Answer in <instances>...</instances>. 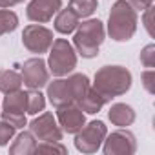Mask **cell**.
<instances>
[{"mask_svg": "<svg viewBox=\"0 0 155 155\" xmlns=\"http://www.w3.org/2000/svg\"><path fill=\"white\" fill-rule=\"evenodd\" d=\"M131 73L122 66H102L93 79V88L104 95L108 101L113 97H120L131 88Z\"/></svg>", "mask_w": 155, "mask_h": 155, "instance_id": "6da1fadb", "label": "cell"}, {"mask_svg": "<svg viewBox=\"0 0 155 155\" xmlns=\"http://www.w3.org/2000/svg\"><path fill=\"white\" fill-rule=\"evenodd\" d=\"M137 31V11L128 0H117L108 18V35L115 42H128Z\"/></svg>", "mask_w": 155, "mask_h": 155, "instance_id": "7a4b0ae2", "label": "cell"}, {"mask_svg": "<svg viewBox=\"0 0 155 155\" xmlns=\"http://www.w3.org/2000/svg\"><path fill=\"white\" fill-rule=\"evenodd\" d=\"M104 37H106L104 24L99 18H90L77 26L73 46L77 53H81L84 58H95L99 55L101 44L104 42Z\"/></svg>", "mask_w": 155, "mask_h": 155, "instance_id": "3957f363", "label": "cell"}, {"mask_svg": "<svg viewBox=\"0 0 155 155\" xmlns=\"http://www.w3.org/2000/svg\"><path fill=\"white\" fill-rule=\"evenodd\" d=\"M77 68V51L66 38H55L49 48L48 69L55 77H66Z\"/></svg>", "mask_w": 155, "mask_h": 155, "instance_id": "277c9868", "label": "cell"}, {"mask_svg": "<svg viewBox=\"0 0 155 155\" xmlns=\"http://www.w3.org/2000/svg\"><path fill=\"white\" fill-rule=\"evenodd\" d=\"M108 135V128L102 120H91L84 124L75 133V148L82 153H95L101 150L104 139Z\"/></svg>", "mask_w": 155, "mask_h": 155, "instance_id": "5b68a950", "label": "cell"}, {"mask_svg": "<svg viewBox=\"0 0 155 155\" xmlns=\"http://www.w3.org/2000/svg\"><path fill=\"white\" fill-rule=\"evenodd\" d=\"M22 44L28 51L42 55L49 51L53 44V31L40 26V24H29L22 31Z\"/></svg>", "mask_w": 155, "mask_h": 155, "instance_id": "8992f818", "label": "cell"}, {"mask_svg": "<svg viewBox=\"0 0 155 155\" xmlns=\"http://www.w3.org/2000/svg\"><path fill=\"white\" fill-rule=\"evenodd\" d=\"M22 82L29 88V90H40L49 82V69L48 64L38 57L28 58L22 66Z\"/></svg>", "mask_w": 155, "mask_h": 155, "instance_id": "52a82bcc", "label": "cell"}, {"mask_svg": "<svg viewBox=\"0 0 155 155\" xmlns=\"http://www.w3.org/2000/svg\"><path fill=\"white\" fill-rule=\"evenodd\" d=\"M29 131L35 135L37 140H42V142H46V140L60 142L62 135H64L62 128L57 124V119L49 111H44L37 119H33L31 124H29Z\"/></svg>", "mask_w": 155, "mask_h": 155, "instance_id": "ba28073f", "label": "cell"}, {"mask_svg": "<svg viewBox=\"0 0 155 155\" xmlns=\"http://www.w3.org/2000/svg\"><path fill=\"white\" fill-rule=\"evenodd\" d=\"M102 151L106 155H133L137 151L135 135L128 130H119L106 135L102 142Z\"/></svg>", "mask_w": 155, "mask_h": 155, "instance_id": "9c48e42d", "label": "cell"}, {"mask_svg": "<svg viewBox=\"0 0 155 155\" xmlns=\"http://www.w3.org/2000/svg\"><path fill=\"white\" fill-rule=\"evenodd\" d=\"M57 120H58V126L62 128L64 133L75 135L86 124V115L77 104L69 102V104L57 108Z\"/></svg>", "mask_w": 155, "mask_h": 155, "instance_id": "30bf717a", "label": "cell"}, {"mask_svg": "<svg viewBox=\"0 0 155 155\" xmlns=\"http://www.w3.org/2000/svg\"><path fill=\"white\" fill-rule=\"evenodd\" d=\"M58 9H62V0H31L26 17L35 24H46L58 13Z\"/></svg>", "mask_w": 155, "mask_h": 155, "instance_id": "8fae6325", "label": "cell"}, {"mask_svg": "<svg viewBox=\"0 0 155 155\" xmlns=\"http://www.w3.org/2000/svg\"><path fill=\"white\" fill-rule=\"evenodd\" d=\"M48 99L49 102L55 106V108H60L64 104H69L73 102V97H71V91H69V86H68V81L66 79H58L53 81V82H48Z\"/></svg>", "mask_w": 155, "mask_h": 155, "instance_id": "7c38bea8", "label": "cell"}, {"mask_svg": "<svg viewBox=\"0 0 155 155\" xmlns=\"http://www.w3.org/2000/svg\"><path fill=\"white\" fill-rule=\"evenodd\" d=\"M110 101L104 97V95H101L95 88H91L90 86V90L77 101V106H79L84 113H90V115H95V113H99L101 110H102V106L104 104H108Z\"/></svg>", "mask_w": 155, "mask_h": 155, "instance_id": "4fadbf2b", "label": "cell"}, {"mask_svg": "<svg viewBox=\"0 0 155 155\" xmlns=\"http://www.w3.org/2000/svg\"><path fill=\"white\" fill-rule=\"evenodd\" d=\"M108 119L111 120V124H115L119 128H126V126H131L135 122V110L124 102H117L110 108Z\"/></svg>", "mask_w": 155, "mask_h": 155, "instance_id": "5bb4252c", "label": "cell"}, {"mask_svg": "<svg viewBox=\"0 0 155 155\" xmlns=\"http://www.w3.org/2000/svg\"><path fill=\"white\" fill-rule=\"evenodd\" d=\"M2 113L26 115V91L17 90V91L6 93L4 102H2Z\"/></svg>", "mask_w": 155, "mask_h": 155, "instance_id": "9a60e30c", "label": "cell"}, {"mask_svg": "<svg viewBox=\"0 0 155 155\" xmlns=\"http://www.w3.org/2000/svg\"><path fill=\"white\" fill-rule=\"evenodd\" d=\"M35 148H37L35 135L31 131H22L17 135V139L9 146V153L11 155H29V153H35Z\"/></svg>", "mask_w": 155, "mask_h": 155, "instance_id": "2e32d148", "label": "cell"}, {"mask_svg": "<svg viewBox=\"0 0 155 155\" xmlns=\"http://www.w3.org/2000/svg\"><path fill=\"white\" fill-rule=\"evenodd\" d=\"M79 26V17H77L69 8L68 9H58L55 17V31L60 35H69Z\"/></svg>", "mask_w": 155, "mask_h": 155, "instance_id": "e0dca14e", "label": "cell"}, {"mask_svg": "<svg viewBox=\"0 0 155 155\" xmlns=\"http://www.w3.org/2000/svg\"><path fill=\"white\" fill-rule=\"evenodd\" d=\"M66 81H68V86H69L73 102H77V101H79L90 90V79H88L84 73H73V75L68 77Z\"/></svg>", "mask_w": 155, "mask_h": 155, "instance_id": "ac0fdd59", "label": "cell"}, {"mask_svg": "<svg viewBox=\"0 0 155 155\" xmlns=\"http://www.w3.org/2000/svg\"><path fill=\"white\" fill-rule=\"evenodd\" d=\"M22 75L13 69H0V91L11 93L22 88Z\"/></svg>", "mask_w": 155, "mask_h": 155, "instance_id": "d6986e66", "label": "cell"}, {"mask_svg": "<svg viewBox=\"0 0 155 155\" xmlns=\"http://www.w3.org/2000/svg\"><path fill=\"white\" fill-rule=\"evenodd\" d=\"M46 108V97L40 93V90H29L26 91V113L37 115L44 111Z\"/></svg>", "mask_w": 155, "mask_h": 155, "instance_id": "ffe728a7", "label": "cell"}, {"mask_svg": "<svg viewBox=\"0 0 155 155\" xmlns=\"http://www.w3.org/2000/svg\"><path fill=\"white\" fill-rule=\"evenodd\" d=\"M68 8L79 18H88L97 11V0H69Z\"/></svg>", "mask_w": 155, "mask_h": 155, "instance_id": "44dd1931", "label": "cell"}, {"mask_svg": "<svg viewBox=\"0 0 155 155\" xmlns=\"http://www.w3.org/2000/svg\"><path fill=\"white\" fill-rule=\"evenodd\" d=\"M18 28V17L11 9H0V37L13 33Z\"/></svg>", "mask_w": 155, "mask_h": 155, "instance_id": "7402d4cb", "label": "cell"}, {"mask_svg": "<svg viewBox=\"0 0 155 155\" xmlns=\"http://www.w3.org/2000/svg\"><path fill=\"white\" fill-rule=\"evenodd\" d=\"M35 151H48V153H68V148L62 142H55V140H46L42 144H37Z\"/></svg>", "mask_w": 155, "mask_h": 155, "instance_id": "603a6c76", "label": "cell"}, {"mask_svg": "<svg viewBox=\"0 0 155 155\" xmlns=\"http://www.w3.org/2000/svg\"><path fill=\"white\" fill-rule=\"evenodd\" d=\"M15 131L17 128H13L9 122H6L4 119L0 120V146H8L9 140L15 137Z\"/></svg>", "mask_w": 155, "mask_h": 155, "instance_id": "cb8c5ba5", "label": "cell"}, {"mask_svg": "<svg viewBox=\"0 0 155 155\" xmlns=\"http://www.w3.org/2000/svg\"><path fill=\"white\" fill-rule=\"evenodd\" d=\"M140 62H142L146 68H150V69L155 66V46H153V44L146 46V48L140 51Z\"/></svg>", "mask_w": 155, "mask_h": 155, "instance_id": "d4e9b609", "label": "cell"}, {"mask_svg": "<svg viewBox=\"0 0 155 155\" xmlns=\"http://www.w3.org/2000/svg\"><path fill=\"white\" fill-rule=\"evenodd\" d=\"M2 119H4L6 122H9L13 128H17V130H20V128H24V126L28 124L26 115H9V113H2Z\"/></svg>", "mask_w": 155, "mask_h": 155, "instance_id": "484cf974", "label": "cell"}, {"mask_svg": "<svg viewBox=\"0 0 155 155\" xmlns=\"http://www.w3.org/2000/svg\"><path fill=\"white\" fill-rule=\"evenodd\" d=\"M153 79H155V71H153V69H148V71L142 73V84H144V88H146L148 93H155Z\"/></svg>", "mask_w": 155, "mask_h": 155, "instance_id": "4316f807", "label": "cell"}, {"mask_svg": "<svg viewBox=\"0 0 155 155\" xmlns=\"http://www.w3.org/2000/svg\"><path fill=\"white\" fill-rule=\"evenodd\" d=\"M128 2H130V6H131L135 11H144V9H148V8H151L153 0H128Z\"/></svg>", "mask_w": 155, "mask_h": 155, "instance_id": "83f0119b", "label": "cell"}, {"mask_svg": "<svg viewBox=\"0 0 155 155\" xmlns=\"http://www.w3.org/2000/svg\"><path fill=\"white\" fill-rule=\"evenodd\" d=\"M144 11H146V17H144V26H146L148 33H150V35H153V29H151V8H148V9H144Z\"/></svg>", "mask_w": 155, "mask_h": 155, "instance_id": "f1b7e54d", "label": "cell"}, {"mask_svg": "<svg viewBox=\"0 0 155 155\" xmlns=\"http://www.w3.org/2000/svg\"><path fill=\"white\" fill-rule=\"evenodd\" d=\"M24 0H0V9H8V8H13L17 4H22Z\"/></svg>", "mask_w": 155, "mask_h": 155, "instance_id": "f546056e", "label": "cell"}]
</instances>
